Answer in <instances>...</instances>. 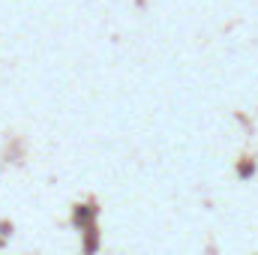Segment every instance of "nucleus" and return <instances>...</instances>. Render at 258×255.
<instances>
[]
</instances>
